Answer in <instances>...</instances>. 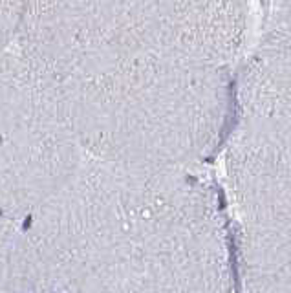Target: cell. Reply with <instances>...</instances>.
Returning a JSON list of instances; mask_svg holds the SVG:
<instances>
[{"label": "cell", "instance_id": "obj_1", "mask_svg": "<svg viewBox=\"0 0 291 293\" xmlns=\"http://www.w3.org/2000/svg\"><path fill=\"white\" fill-rule=\"evenodd\" d=\"M220 222L189 165L82 156L20 222L28 292L222 290Z\"/></svg>", "mask_w": 291, "mask_h": 293}, {"label": "cell", "instance_id": "obj_2", "mask_svg": "<svg viewBox=\"0 0 291 293\" xmlns=\"http://www.w3.org/2000/svg\"><path fill=\"white\" fill-rule=\"evenodd\" d=\"M236 0H24L11 46L52 92L149 84L224 64Z\"/></svg>", "mask_w": 291, "mask_h": 293}, {"label": "cell", "instance_id": "obj_3", "mask_svg": "<svg viewBox=\"0 0 291 293\" xmlns=\"http://www.w3.org/2000/svg\"><path fill=\"white\" fill-rule=\"evenodd\" d=\"M44 81L9 44L0 52V216L22 222L82 159Z\"/></svg>", "mask_w": 291, "mask_h": 293}]
</instances>
